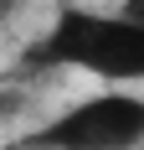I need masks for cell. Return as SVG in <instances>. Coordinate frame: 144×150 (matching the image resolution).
Wrapping results in <instances>:
<instances>
[{
    "mask_svg": "<svg viewBox=\"0 0 144 150\" xmlns=\"http://www.w3.org/2000/svg\"><path fill=\"white\" fill-rule=\"evenodd\" d=\"M118 16L134 21V26H144V0H124V11H118Z\"/></svg>",
    "mask_w": 144,
    "mask_h": 150,
    "instance_id": "obj_3",
    "label": "cell"
},
{
    "mask_svg": "<svg viewBox=\"0 0 144 150\" xmlns=\"http://www.w3.org/2000/svg\"><path fill=\"white\" fill-rule=\"evenodd\" d=\"M10 5H15V0H0V16H10Z\"/></svg>",
    "mask_w": 144,
    "mask_h": 150,
    "instance_id": "obj_4",
    "label": "cell"
},
{
    "mask_svg": "<svg viewBox=\"0 0 144 150\" xmlns=\"http://www.w3.org/2000/svg\"><path fill=\"white\" fill-rule=\"evenodd\" d=\"M144 145V98L93 93L26 140V150H134Z\"/></svg>",
    "mask_w": 144,
    "mask_h": 150,
    "instance_id": "obj_2",
    "label": "cell"
},
{
    "mask_svg": "<svg viewBox=\"0 0 144 150\" xmlns=\"http://www.w3.org/2000/svg\"><path fill=\"white\" fill-rule=\"evenodd\" d=\"M36 62L82 67L103 83H139L144 78V26L98 11H62L57 26L36 42Z\"/></svg>",
    "mask_w": 144,
    "mask_h": 150,
    "instance_id": "obj_1",
    "label": "cell"
}]
</instances>
